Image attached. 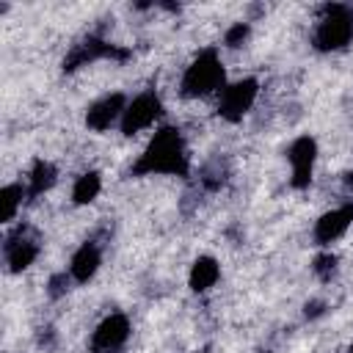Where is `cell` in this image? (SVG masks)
Returning <instances> with one entry per match:
<instances>
[{"label":"cell","mask_w":353,"mask_h":353,"mask_svg":"<svg viewBox=\"0 0 353 353\" xmlns=\"http://www.w3.org/2000/svg\"><path fill=\"white\" fill-rule=\"evenodd\" d=\"M179 91H182V97H190V99H199V97H207L215 91L221 94L223 91V63H221L218 52H212V50L199 52L190 61V66H185Z\"/></svg>","instance_id":"obj_2"},{"label":"cell","mask_w":353,"mask_h":353,"mask_svg":"<svg viewBox=\"0 0 353 353\" xmlns=\"http://www.w3.org/2000/svg\"><path fill=\"white\" fill-rule=\"evenodd\" d=\"M124 108H127L124 94H108V97L97 99V102L88 108L85 124H88L91 130H99V132H102V130H108V127H113V124L121 121Z\"/></svg>","instance_id":"obj_9"},{"label":"cell","mask_w":353,"mask_h":353,"mask_svg":"<svg viewBox=\"0 0 353 353\" xmlns=\"http://www.w3.org/2000/svg\"><path fill=\"white\" fill-rule=\"evenodd\" d=\"M160 113H163L160 97L152 94V91H143V94H138L135 99L127 102V108L121 113V121H119V130L124 135H138L141 130L152 127L160 119Z\"/></svg>","instance_id":"obj_4"},{"label":"cell","mask_w":353,"mask_h":353,"mask_svg":"<svg viewBox=\"0 0 353 353\" xmlns=\"http://www.w3.org/2000/svg\"><path fill=\"white\" fill-rule=\"evenodd\" d=\"M353 223V204H342V207H334L328 210L325 215H320V221L314 223V240L320 245H328L334 240H339L347 226Z\"/></svg>","instance_id":"obj_10"},{"label":"cell","mask_w":353,"mask_h":353,"mask_svg":"<svg viewBox=\"0 0 353 353\" xmlns=\"http://www.w3.org/2000/svg\"><path fill=\"white\" fill-rule=\"evenodd\" d=\"M55 185V165L47 160H36L28 174V196H39Z\"/></svg>","instance_id":"obj_13"},{"label":"cell","mask_w":353,"mask_h":353,"mask_svg":"<svg viewBox=\"0 0 353 353\" xmlns=\"http://www.w3.org/2000/svg\"><path fill=\"white\" fill-rule=\"evenodd\" d=\"M3 256H6V265L11 273H22L28 265H33V259L39 256V243L28 234V229L17 226L14 234L6 237V245H3Z\"/></svg>","instance_id":"obj_7"},{"label":"cell","mask_w":353,"mask_h":353,"mask_svg":"<svg viewBox=\"0 0 353 353\" xmlns=\"http://www.w3.org/2000/svg\"><path fill=\"white\" fill-rule=\"evenodd\" d=\"M130 336V320L124 314H108L91 334V350L94 353H116Z\"/></svg>","instance_id":"obj_6"},{"label":"cell","mask_w":353,"mask_h":353,"mask_svg":"<svg viewBox=\"0 0 353 353\" xmlns=\"http://www.w3.org/2000/svg\"><path fill=\"white\" fill-rule=\"evenodd\" d=\"M135 174H188V152L176 127H163L154 132L146 152L135 163Z\"/></svg>","instance_id":"obj_1"},{"label":"cell","mask_w":353,"mask_h":353,"mask_svg":"<svg viewBox=\"0 0 353 353\" xmlns=\"http://www.w3.org/2000/svg\"><path fill=\"white\" fill-rule=\"evenodd\" d=\"M28 193V188L22 185V182H11V185H6L3 188V193H0V207H3V223H11L14 218H17V212H19V207H22V196Z\"/></svg>","instance_id":"obj_14"},{"label":"cell","mask_w":353,"mask_h":353,"mask_svg":"<svg viewBox=\"0 0 353 353\" xmlns=\"http://www.w3.org/2000/svg\"><path fill=\"white\" fill-rule=\"evenodd\" d=\"M245 36H248V25H245V22H234V25L226 30L223 41H226V47H240V44L245 41Z\"/></svg>","instance_id":"obj_16"},{"label":"cell","mask_w":353,"mask_h":353,"mask_svg":"<svg viewBox=\"0 0 353 353\" xmlns=\"http://www.w3.org/2000/svg\"><path fill=\"white\" fill-rule=\"evenodd\" d=\"M350 39H353V11L347 6H325L312 33L314 47L331 52V50L345 47Z\"/></svg>","instance_id":"obj_3"},{"label":"cell","mask_w":353,"mask_h":353,"mask_svg":"<svg viewBox=\"0 0 353 353\" xmlns=\"http://www.w3.org/2000/svg\"><path fill=\"white\" fill-rule=\"evenodd\" d=\"M99 190H102L99 174H97V171H88V174L77 176V182H74V188H72V199H74V204H88V201L97 199Z\"/></svg>","instance_id":"obj_15"},{"label":"cell","mask_w":353,"mask_h":353,"mask_svg":"<svg viewBox=\"0 0 353 353\" xmlns=\"http://www.w3.org/2000/svg\"><path fill=\"white\" fill-rule=\"evenodd\" d=\"M99 262H102V254H99V245L94 240L83 243L74 254H72V262H69V276L80 284H85L97 270H99Z\"/></svg>","instance_id":"obj_11"},{"label":"cell","mask_w":353,"mask_h":353,"mask_svg":"<svg viewBox=\"0 0 353 353\" xmlns=\"http://www.w3.org/2000/svg\"><path fill=\"white\" fill-rule=\"evenodd\" d=\"M314 157H317V143L309 135H301L298 141H292L287 160L292 168V185L295 188H306L312 179V168H314Z\"/></svg>","instance_id":"obj_8"},{"label":"cell","mask_w":353,"mask_h":353,"mask_svg":"<svg viewBox=\"0 0 353 353\" xmlns=\"http://www.w3.org/2000/svg\"><path fill=\"white\" fill-rule=\"evenodd\" d=\"M218 276H221V265L212 256H199L190 268V287L196 292H204L218 281Z\"/></svg>","instance_id":"obj_12"},{"label":"cell","mask_w":353,"mask_h":353,"mask_svg":"<svg viewBox=\"0 0 353 353\" xmlns=\"http://www.w3.org/2000/svg\"><path fill=\"white\" fill-rule=\"evenodd\" d=\"M256 91H259V85H256V80H251V77L237 80V83H232V85H223V91L218 94V113H221L223 119H229V121L243 119V113L251 110V105H254V99H256Z\"/></svg>","instance_id":"obj_5"}]
</instances>
